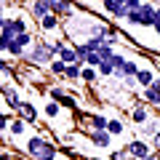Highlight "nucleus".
<instances>
[{"label": "nucleus", "mask_w": 160, "mask_h": 160, "mask_svg": "<svg viewBox=\"0 0 160 160\" xmlns=\"http://www.w3.org/2000/svg\"><path fill=\"white\" fill-rule=\"evenodd\" d=\"M24 155H29L32 160H59V144L43 133H32V136L24 142Z\"/></svg>", "instance_id": "f257e3e1"}, {"label": "nucleus", "mask_w": 160, "mask_h": 160, "mask_svg": "<svg viewBox=\"0 0 160 160\" xmlns=\"http://www.w3.org/2000/svg\"><path fill=\"white\" fill-rule=\"evenodd\" d=\"M56 59V51H53V43H46V40H35V46L27 48L22 62L24 64H32V67L40 69H48V64Z\"/></svg>", "instance_id": "f03ea898"}, {"label": "nucleus", "mask_w": 160, "mask_h": 160, "mask_svg": "<svg viewBox=\"0 0 160 160\" xmlns=\"http://www.w3.org/2000/svg\"><path fill=\"white\" fill-rule=\"evenodd\" d=\"M27 102V99H22V91H19V86H13V83H8V86H3V107L13 109V112H19V107Z\"/></svg>", "instance_id": "7ed1b4c3"}, {"label": "nucleus", "mask_w": 160, "mask_h": 160, "mask_svg": "<svg viewBox=\"0 0 160 160\" xmlns=\"http://www.w3.org/2000/svg\"><path fill=\"white\" fill-rule=\"evenodd\" d=\"M88 142H91V147L96 149H109L115 142V136L109 131H88Z\"/></svg>", "instance_id": "20e7f679"}, {"label": "nucleus", "mask_w": 160, "mask_h": 160, "mask_svg": "<svg viewBox=\"0 0 160 160\" xmlns=\"http://www.w3.org/2000/svg\"><path fill=\"white\" fill-rule=\"evenodd\" d=\"M147 120H149V104L147 102H133V107H131V123L142 128Z\"/></svg>", "instance_id": "39448f33"}, {"label": "nucleus", "mask_w": 160, "mask_h": 160, "mask_svg": "<svg viewBox=\"0 0 160 160\" xmlns=\"http://www.w3.org/2000/svg\"><path fill=\"white\" fill-rule=\"evenodd\" d=\"M126 149H128V155H131L133 160H139V158H144V155L152 152V144H147L144 139H131V142L126 144Z\"/></svg>", "instance_id": "423d86ee"}, {"label": "nucleus", "mask_w": 160, "mask_h": 160, "mask_svg": "<svg viewBox=\"0 0 160 160\" xmlns=\"http://www.w3.org/2000/svg\"><path fill=\"white\" fill-rule=\"evenodd\" d=\"M24 6H27L29 19H35V22H40L43 16H48V13H51V8H48L43 0H24Z\"/></svg>", "instance_id": "0eeeda50"}, {"label": "nucleus", "mask_w": 160, "mask_h": 160, "mask_svg": "<svg viewBox=\"0 0 160 160\" xmlns=\"http://www.w3.org/2000/svg\"><path fill=\"white\" fill-rule=\"evenodd\" d=\"M16 118H22V120H27V123H38V118H40V112H38V107H35L32 102H24L22 107H19V112H16Z\"/></svg>", "instance_id": "6e6552de"}, {"label": "nucleus", "mask_w": 160, "mask_h": 160, "mask_svg": "<svg viewBox=\"0 0 160 160\" xmlns=\"http://www.w3.org/2000/svg\"><path fill=\"white\" fill-rule=\"evenodd\" d=\"M139 13H142V24H139V27H155V13H158V6L144 3V6L139 8Z\"/></svg>", "instance_id": "1a4fd4ad"}, {"label": "nucleus", "mask_w": 160, "mask_h": 160, "mask_svg": "<svg viewBox=\"0 0 160 160\" xmlns=\"http://www.w3.org/2000/svg\"><path fill=\"white\" fill-rule=\"evenodd\" d=\"M38 24H40V29H43V32H56V29L62 27L64 22H62V19L56 16V13H48V16H43V19H40Z\"/></svg>", "instance_id": "9d476101"}, {"label": "nucleus", "mask_w": 160, "mask_h": 160, "mask_svg": "<svg viewBox=\"0 0 160 160\" xmlns=\"http://www.w3.org/2000/svg\"><path fill=\"white\" fill-rule=\"evenodd\" d=\"M83 67H86V64H69L67 72H64V78H59V80H62V83H80Z\"/></svg>", "instance_id": "9b49d317"}, {"label": "nucleus", "mask_w": 160, "mask_h": 160, "mask_svg": "<svg viewBox=\"0 0 160 160\" xmlns=\"http://www.w3.org/2000/svg\"><path fill=\"white\" fill-rule=\"evenodd\" d=\"M136 83H139V88H149L155 83V72L149 67H139V72H136Z\"/></svg>", "instance_id": "f8f14e48"}, {"label": "nucleus", "mask_w": 160, "mask_h": 160, "mask_svg": "<svg viewBox=\"0 0 160 160\" xmlns=\"http://www.w3.org/2000/svg\"><path fill=\"white\" fill-rule=\"evenodd\" d=\"M142 99L149 104V107H160V91L155 86H149V88H142Z\"/></svg>", "instance_id": "ddd939ff"}, {"label": "nucleus", "mask_w": 160, "mask_h": 160, "mask_svg": "<svg viewBox=\"0 0 160 160\" xmlns=\"http://www.w3.org/2000/svg\"><path fill=\"white\" fill-rule=\"evenodd\" d=\"M67 67H69V64L64 62V59H59V56H56V59H53L51 64H48V75H53V78H64Z\"/></svg>", "instance_id": "4468645a"}, {"label": "nucleus", "mask_w": 160, "mask_h": 160, "mask_svg": "<svg viewBox=\"0 0 160 160\" xmlns=\"http://www.w3.org/2000/svg\"><path fill=\"white\" fill-rule=\"evenodd\" d=\"M62 104H59V102H53V99H48V102H46V107H43V115H46V118L48 120H56L59 118V115H62Z\"/></svg>", "instance_id": "2eb2a0df"}, {"label": "nucleus", "mask_w": 160, "mask_h": 160, "mask_svg": "<svg viewBox=\"0 0 160 160\" xmlns=\"http://www.w3.org/2000/svg\"><path fill=\"white\" fill-rule=\"evenodd\" d=\"M139 131H142V139H144V136H149V139H152L155 133L160 131V120H155V118H149L147 123H144V126L139 128Z\"/></svg>", "instance_id": "dca6fc26"}, {"label": "nucleus", "mask_w": 160, "mask_h": 160, "mask_svg": "<svg viewBox=\"0 0 160 160\" xmlns=\"http://www.w3.org/2000/svg\"><path fill=\"white\" fill-rule=\"evenodd\" d=\"M96 78H99V69L96 67H83V75H80V83H88V86H91V83H96Z\"/></svg>", "instance_id": "f3484780"}, {"label": "nucleus", "mask_w": 160, "mask_h": 160, "mask_svg": "<svg viewBox=\"0 0 160 160\" xmlns=\"http://www.w3.org/2000/svg\"><path fill=\"white\" fill-rule=\"evenodd\" d=\"M107 131L112 133V136H120V133H126V123L120 118H109V126H107Z\"/></svg>", "instance_id": "a211bd4d"}, {"label": "nucleus", "mask_w": 160, "mask_h": 160, "mask_svg": "<svg viewBox=\"0 0 160 160\" xmlns=\"http://www.w3.org/2000/svg\"><path fill=\"white\" fill-rule=\"evenodd\" d=\"M102 6H104V11H107L109 16H115V11H118V8L126 6V0H104Z\"/></svg>", "instance_id": "6ab92c4d"}, {"label": "nucleus", "mask_w": 160, "mask_h": 160, "mask_svg": "<svg viewBox=\"0 0 160 160\" xmlns=\"http://www.w3.org/2000/svg\"><path fill=\"white\" fill-rule=\"evenodd\" d=\"M16 43L24 46V48H29V46H35V35L32 32H22V35H16Z\"/></svg>", "instance_id": "aec40b11"}, {"label": "nucleus", "mask_w": 160, "mask_h": 160, "mask_svg": "<svg viewBox=\"0 0 160 160\" xmlns=\"http://www.w3.org/2000/svg\"><path fill=\"white\" fill-rule=\"evenodd\" d=\"M96 69H99V75H102V78H112V75H115V64H112V62H102Z\"/></svg>", "instance_id": "412c9836"}, {"label": "nucleus", "mask_w": 160, "mask_h": 160, "mask_svg": "<svg viewBox=\"0 0 160 160\" xmlns=\"http://www.w3.org/2000/svg\"><path fill=\"white\" fill-rule=\"evenodd\" d=\"M86 46H88V51H99V48L107 46V40H104V38H88Z\"/></svg>", "instance_id": "4be33fe9"}, {"label": "nucleus", "mask_w": 160, "mask_h": 160, "mask_svg": "<svg viewBox=\"0 0 160 160\" xmlns=\"http://www.w3.org/2000/svg\"><path fill=\"white\" fill-rule=\"evenodd\" d=\"M109 62L115 64V69H123V67H126V62H128V56H126L123 51H115V56L109 59Z\"/></svg>", "instance_id": "5701e85b"}, {"label": "nucleus", "mask_w": 160, "mask_h": 160, "mask_svg": "<svg viewBox=\"0 0 160 160\" xmlns=\"http://www.w3.org/2000/svg\"><path fill=\"white\" fill-rule=\"evenodd\" d=\"M62 96H67V93H64V86H48V99L59 102Z\"/></svg>", "instance_id": "b1692460"}, {"label": "nucleus", "mask_w": 160, "mask_h": 160, "mask_svg": "<svg viewBox=\"0 0 160 160\" xmlns=\"http://www.w3.org/2000/svg\"><path fill=\"white\" fill-rule=\"evenodd\" d=\"M86 64L88 67H99V64H102V56H99V51H91L86 56Z\"/></svg>", "instance_id": "393cba45"}, {"label": "nucleus", "mask_w": 160, "mask_h": 160, "mask_svg": "<svg viewBox=\"0 0 160 160\" xmlns=\"http://www.w3.org/2000/svg\"><path fill=\"white\" fill-rule=\"evenodd\" d=\"M59 104H62L64 109H72V112H75V109H78V102H75L72 96H62V99H59Z\"/></svg>", "instance_id": "a878e982"}, {"label": "nucleus", "mask_w": 160, "mask_h": 160, "mask_svg": "<svg viewBox=\"0 0 160 160\" xmlns=\"http://www.w3.org/2000/svg\"><path fill=\"white\" fill-rule=\"evenodd\" d=\"M142 6H144L142 0H126V8H128V11H139Z\"/></svg>", "instance_id": "bb28decb"}, {"label": "nucleus", "mask_w": 160, "mask_h": 160, "mask_svg": "<svg viewBox=\"0 0 160 160\" xmlns=\"http://www.w3.org/2000/svg\"><path fill=\"white\" fill-rule=\"evenodd\" d=\"M155 32H158V38H160V8H158V13H155Z\"/></svg>", "instance_id": "cd10ccee"}, {"label": "nucleus", "mask_w": 160, "mask_h": 160, "mask_svg": "<svg viewBox=\"0 0 160 160\" xmlns=\"http://www.w3.org/2000/svg\"><path fill=\"white\" fill-rule=\"evenodd\" d=\"M152 149H158V152H160V131L152 136Z\"/></svg>", "instance_id": "c85d7f7f"}, {"label": "nucleus", "mask_w": 160, "mask_h": 160, "mask_svg": "<svg viewBox=\"0 0 160 160\" xmlns=\"http://www.w3.org/2000/svg\"><path fill=\"white\" fill-rule=\"evenodd\" d=\"M43 3H46V6H48V8H51V11H53V8H56V3H59V0H43Z\"/></svg>", "instance_id": "c756f323"}, {"label": "nucleus", "mask_w": 160, "mask_h": 160, "mask_svg": "<svg viewBox=\"0 0 160 160\" xmlns=\"http://www.w3.org/2000/svg\"><path fill=\"white\" fill-rule=\"evenodd\" d=\"M86 160H109V158H86Z\"/></svg>", "instance_id": "7c9ffc66"}, {"label": "nucleus", "mask_w": 160, "mask_h": 160, "mask_svg": "<svg viewBox=\"0 0 160 160\" xmlns=\"http://www.w3.org/2000/svg\"><path fill=\"white\" fill-rule=\"evenodd\" d=\"M102 3H104V0H102Z\"/></svg>", "instance_id": "2f4dec72"}]
</instances>
